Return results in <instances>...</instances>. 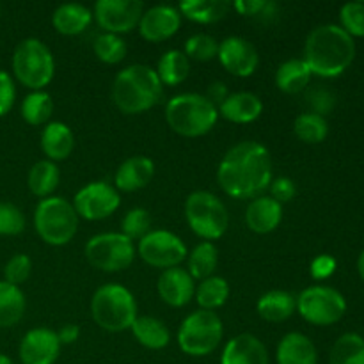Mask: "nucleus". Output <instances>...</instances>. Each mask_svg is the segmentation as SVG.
Returning a JSON list of instances; mask_svg holds the SVG:
<instances>
[{"mask_svg":"<svg viewBox=\"0 0 364 364\" xmlns=\"http://www.w3.org/2000/svg\"><path fill=\"white\" fill-rule=\"evenodd\" d=\"M217 181L228 196L255 199L272 181V160L269 149L255 141L238 142L220 160Z\"/></svg>","mask_w":364,"mask_h":364,"instance_id":"nucleus-1","label":"nucleus"},{"mask_svg":"<svg viewBox=\"0 0 364 364\" xmlns=\"http://www.w3.org/2000/svg\"><path fill=\"white\" fill-rule=\"evenodd\" d=\"M355 57V43L340 25L327 23L313 28L304 46V63L313 75L340 77Z\"/></svg>","mask_w":364,"mask_h":364,"instance_id":"nucleus-2","label":"nucleus"},{"mask_svg":"<svg viewBox=\"0 0 364 364\" xmlns=\"http://www.w3.org/2000/svg\"><path fill=\"white\" fill-rule=\"evenodd\" d=\"M164 95V85L153 68L132 64L117 73L112 84V100L124 114H141L155 107Z\"/></svg>","mask_w":364,"mask_h":364,"instance_id":"nucleus-3","label":"nucleus"},{"mask_svg":"<svg viewBox=\"0 0 364 364\" xmlns=\"http://www.w3.org/2000/svg\"><path fill=\"white\" fill-rule=\"evenodd\" d=\"M219 109L205 95L183 92L167 102L166 121L183 137H201L215 127Z\"/></svg>","mask_w":364,"mask_h":364,"instance_id":"nucleus-4","label":"nucleus"},{"mask_svg":"<svg viewBox=\"0 0 364 364\" xmlns=\"http://www.w3.org/2000/svg\"><path fill=\"white\" fill-rule=\"evenodd\" d=\"M92 320L109 333L130 329L137 318V302L123 284L107 283L95 291L91 299Z\"/></svg>","mask_w":364,"mask_h":364,"instance_id":"nucleus-5","label":"nucleus"},{"mask_svg":"<svg viewBox=\"0 0 364 364\" xmlns=\"http://www.w3.org/2000/svg\"><path fill=\"white\" fill-rule=\"evenodd\" d=\"M34 228L48 245H66L75 237L78 215L73 205L59 196L41 199L34 212Z\"/></svg>","mask_w":364,"mask_h":364,"instance_id":"nucleus-6","label":"nucleus"},{"mask_svg":"<svg viewBox=\"0 0 364 364\" xmlns=\"http://www.w3.org/2000/svg\"><path fill=\"white\" fill-rule=\"evenodd\" d=\"M14 77L28 89L41 91L50 84L55 73V60L48 46L36 38L18 43L13 53Z\"/></svg>","mask_w":364,"mask_h":364,"instance_id":"nucleus-7","label":"nucleus"},{"mask_svg":"<svg viewBox=\"0 0 364 364\" xmlns=\"http://www.w3.org/2000/svg\"><path fill=\"white\" fill-rule=\"evenodd\" d=\"M224 336L223 320L213 311L199 309L181 322L178 331V345L181 352L192 358H203L215 350Z\"/></svg>","mask_w":364,"mask_h":364,"instance_id":"nucleus-8","label":"nucleus"},{"mask_svg":"<svg viewBox=\"0 0 364 364\" xmlns=\"http://www.w3.org/2000/svg\"><path fill=\"white\" fill-rule=\"evenodd\" d=\"M185 217L191 230L206 242L223 237L230 223L224 203L206 191H196L188 196L185 201Z\"/></svg>","mask_w":364,"mask_h":364,"instance_id":"nucleus-9","label":"nucleus"},{"mask_svg":"<svg viewBox=\"0 0 364 364\" xmlns=\"http://www.w3.org/2000/svg\"><path fill=\"white\" fill-rule=\"evenodd\" d=\"M85 258L95 269L119 272L134 262L135 245L123 233H100L85 244Z\"/></svg>","mask_w":364,"mask_h":364,"instance_id":"nucleus-10","label":"nucleus"},{"mask_svg":"<svg viewBox=\"0 0 364 364\" xmlns=\"http://www.w3.org/2000/svg\"><path fill=\"white\" fill-rule=\"evenodd\" d=\"M297 311L313 326H333L343 318L347 301L338 290L329 287H309L297 297Z\"/></svg>","mask_w":364,"mask_h":364,"instance_id":"nucleus-11","label":"nucleus"},{"mask_svg":"<svg viewBox=\"0 0 364 364\" xmlns=\"http://www.w3.org/2000/svg\"><path fill=\"white\" fill-rule=\"evenodd\" d=\"M139 256L148 265L166 270L180 267L188 252L187 245L178 235L166 230H153L139 240Z\"/></svg>","mask_w":364,"mask_h":364,"instance_id":"nucleus-12","label":"nucleus"},{"mask_svg":"<svg viewBox=\"0 0 364 364\" xmlns=\"http://www.w3.org/2000/svg\"><path fill=\"white\" fill-rule=\"evenodd\" d=\"M121 205L116 188L107 181H92L75 194L73 208L85 220H102L112 215Z\"/></svg>","mask_w":364,"mask_h":364,"instance_id":"nucleus-13","label":"nucleus"},{"mask_svg":"<svg viewBox=\"0 0 364 364\" xmlns=\"http://www.w3.org/2000/svg\"><path fill=\"white\" fill-rule=\"evenodd\" d=\"M142 13L144 6L141 0H98L92 16L103 31L119 36L137 27Z\"/></svg>","mask_w":364,"mask_h":364,"instance_id":"nucleus-14","label":"nucleus"},{"mask_svg":"<svg viewBox=\"0 0 364 364\" xmlns=\"http://www.w3.org/2000/svg\"><path fill=\"white\" fill-rule=\"evenodd\" d=\"M217 59L223 68L235 77H251L259 63L258 50L249 39L240 36H230L219 43Z\"/></svg>","mask_w":364,"mask_h":364,"instance_id":"nucleus-15","label":"nucleus"},{"mask_svg":"<svg viewBox=\"0 0 364 364\" xmlns=\"http://www.w3.org/2000/svg\"><path fill=\"white\" fill-rule=\"evenodd\" d=\"M60 341L57 333L46 327L31 329L21 338L20 354L21 364H53L59 358Z\"/></svg>","mask_w":364,"mask_h":364,"instance_id":"nucleus-16","label":"nucleus"},{"mask_svg":"<svg viewBox=\"0 0 364 364\" xmlns=\"http://www.w3.org/2000/svg\"><path fill=\"white\" fill-rule=\"evenodd\" d=\"M181 25V14L176 7L166 6H153L142 13L141 21H139V32L144 39L151 43L166 41L173 38Z\"/></svg>","mask_w":364,"mask_h":364,"instance_id":"nucleus-17","label":"nucleus"},{"mask_svg":"<svg viewBox=\"0 0 364 364\" xmlns=\"http://www.w3.org/2000/svg\"><path fill=\"white\" fill-rule=\"evenodd\" d=\"M156 288H159L160 299L173 308L187 306L196 294L194 277L181 267L164 270L160 274Z\"/></svg>","mask_w":364,"mask_h":364,"instance_id":"nucleus-18","label":"nucleus"},{"mask_svg":"<svg viewBox=\"0 0 364 364\" xmlns=\"http://www.w3.org/2000/svg\"><path fill=\"white\" fill-rule=\"evenodd\" d=\"M220 364H269V352L252 334H238L224 347Z\"/></svg>","mask_w":364,"mask_h":364,"instance_id":"nucleus-19","label":"nucleus"},{"mask_svg":"<svg viewBox=\"0 0 364 364\" xmlns=\"http://www.w3.org/2000/svg\"><path fill=\"white\" fill-rule=\"evenodd\" d=\"M283 220V205L270 196H258L245 210V223L255 233H272Z\"/></svg>","mask_w":364,"mask_h":364,"instance_id":"nucleus-20","label":"nucleus"},{"mask_svg":"<svg viewBox=\"0 0 364 364\" xmlns=\"http://www.w3.org/2000/svg\"><path fill=\"white\" fill-rule=\"evenodd\" d=\"M155 176V164L148 156H130L116 171L114 183L123 192L144 188Z\"/></svg>","mask_w":364,"mask_h":364,"instance_id":"nucleus-21","label":"nucleus"},{"mask_svg":"<svg viewBox=\"0 0 364 364\" xmlns=\"http://www.w3.org/2000/svg\"><path fill=\"white\" fill-rule=\"evenodd\" d=\"M219 114L231 123H252L263 112V103L252 92H231L219 107Z\"/></svg>","mask_w":364,"mask_h":364,"instance_id":"nucleus-22","label":"nucleus"},{"mask_svg":"<svg viewBox=\"0 0 364 364\" xmlns=\"http://www.w3.org/2000/svg\"><path fill=\"white\" fill-rule=\"evenodd\" d=\"M277 364H316L318 352L315 343L302 333H288L276 350Z\"/></svg>","mask_w":364,"mask_h":364,"instance_id":"nucleus-23","label":"nucleus"},{"mask_svg":"<svg viewBox=\"0 0 364 364\" xmlns=\"http://www.w3.org/2000/svg\"><path fill=\"white\" fill-rule=\"evenodd\" d=\"M75 137L73 132L63 121H52L41 132V149L48 160L59 162L68 159L73 151Z\"/></svg>","mask_w":364,"mask_h":364,"instance_id":"nucleus-24","label":"nucleus"},{"mask_svg":"<svg viewBox=\"0 0 364 364\" xmlns=\"http://www.w3.org/2000/svg\"><path fill=\"white\" fill-rule=\"evenodd\" d=\"M297 309V299L284 290L267 291L258 301V313L267 322H284Z\"/></svg>","mask_w":364,"mask_h":364,"instance_id":"nucleus-25","label":"nucleus"},{"mask_svg":"<svg viewBox=\"0 0 364 364\" xmlns=\"http://www.w3.org/2000/svg\"><path fill=\"white\" fill-rule=\"evenodd\" d=\"M92 13L82 4H63L55 9L52 23L64 36H77L91 25Z\"/></svg>","mask_w":364,"mask_h":364,"instance_id":"nucleus-26","label":"nucleus"},{"mask_svg":"<svg viewBox=\"0 0 364 364\" xmlns=\"http://www.w3.org/2000/svg\"><path fill=\"white\" fill-rule=\"evenodd\" d=\"M130 329L134 333L135 340L142 347L151 348V350L166 348L171 341V334L166 323L159 318H153V316H137Z\"/></svg>","mask_w":364,"mask_h":364,"instance_id":"nucleus-27","label":"nucleus"},{"mask_svg":"<svg viewBox=\"0 0 364 364\" xmlns=\"http://www.w3.org/2000/svg\"><path fill=\"white\" fill-rule=\"evenodd\" d=\"M311 71L304 59H290L284 60L276 71V85L283 92L288 95H297L308 87L311 80Z\"/></svg>","mask_w":364,"mask_h":364,"instance_id":"nucleus-28","label":"nucleus"},{"mask_svg":"<svg viewBox=\"0 0 364 364\" xmlns=\"http://www.w3.org/2000/svg\"><path fill=\"white\" fill-rule=\"evenodd\" d=\"M230 9L231 4L228 0H187L178 7L180 14L198 23H215L223 20Z\"/></svg>","mask_w":364,"mask_h":364,"instance_id":"nucleus-29","label":"nucleus"},{"mask_svg":"<svg viewBox=\"0 0 364 364\" xmlns=\"http://www.w3.org/2000/svg\"><path fill=\"white\" fill-rule=\"evenodd\" d=\"M59 167L52 160H39L31 167L27 176V185L31 192L38 198H50L59 185Z\"/></svg>","mask_w":364,"mask_h":364,"instance_id":"nucleus-30","label":"nucleus"},{"mask_svg":"<svg viewBox=\"0 0 364 364\" xmlns=\"http://www.w3.org/2000/svg\"><path fill=\"white\" fill-rule=\"evenodd\" d=\"M25 306L27 302L20 287L0 281V327H11L20 322Z\"/></svg>","mask_w":364,"mask_h":364,"instance_id":"nucleus-31","label":"nucleus"},{"mask_svg":"<svg viewBox=\"0 0 364 364\" xmlns=\"http://www.w3.org/2000/svg\"><path fill=\"white\" fill-rule=\"evenodd\" d=\"M156 75H159L162 85H178L188 77L191 71V63L185 52L181 50H169L164 53L156 66Z\"/></svg>","mask_w":364,"mask_h":364,"instance_id":"nucleus-32","label":"nucleus"},{"mask_svg":"<svg viewBox=\"0 0 364 364\" xmlns=\"http://www.w3.org/2000/svg\"><path fill=\"white\" fill-rule=\"evenodd\" d=\"M228 297H230V284L224 277L210 276L196 288V301L201 306V309H206V311H213L224 306Z\"/></svg>","mask_w":364,"mask_h":364,"instance_id":"nucleus-33","label":"nucleus"},{"mask_svg":"<svg viewBox=\"0 0 364 364\" xmlns=\"http://www.w3.org/2000/svg\"><path fill=\"white\" fill-rule=\"evenodd\" d=\"M219 263V251L212 242H201L188 255V274L194 279H206L213 276Z\"/></svg>","mask_w":364,"mask_h":364,"instance_id":"nucleus-34","label":"nucleus"},{"mask_svg":"<svg viewBox=\"0 0 364 364\" xmlns=\"http://www.w3.org/2000/svg\"><path fill=\"white\" fill-rule=\"evenodd\" d=\"M329 364H364V340L359 334L347 333L331 348Z\"/></svg>","mask_w":364,"mask_h":364,"instance_id":"nucleus-35","label":"nucleus"},{"mask_svg":"<svg viewBox=\"0 0 364 364\" xmlns=\"http://www.w3.org/2000/svg\"><path fill=\"white\" fill-rule=\"evenodd\" d=\"M53 112V100L46 91H34L21 102V117L32 127L45 124Z\"/></svg>","mask_w":364,"mask_h":364,"instance_id":"nucleus-36","label":"nucleus"},{"mask_svg":"<svg viewBox=\"0 0 364 364\" xmlns=\"http://www.w3.org/2000/svg\"><path fill=\"white\" fill-rule=\"evenodd\" d=\"M294 132L301 141L308 144H318L329 134V124L326 117L315 112H304L295 119Z\"/></svg>","mask_w":364,"mask_h":364,"instance_id":"nucleus-37","label":"nucleus"},{"mask_svg":"<svg viewBox=\"0 0 364 364\" xmlns=\"http://www.w3.org/2000/svg\"><path fill=\"white\" fill-rule=\"evenodd\" d=\"M92 50H95L96 57L102 63L107 64H117L124 59L127 55V43L123 38L117 34H110V32H103L92 43Z\"/></svg>","mask_w":364,"mask_h":364,"instance_id":"nucleus-38","label":"nucleus"},{"mask_svg":"<svg viewBox=\"0 0 364 364\" xmlns=\"http://www.w3.org/2000/svg\"><path fill=\"white\" fill-rule=\"evenodd\" d=\"M151 231V217L144 208L128 210L127 215L121 220V233L134 240H141Z\"/></svg>","mask_w":364,"mask_h":364,"instance_id":"nucleus-39","label":"nucleus"},{"mask_svg":"<svg viewBox=\"0 0 364 364\" xmlns=\"http://www.w3.org/2000/svg\"><path fill=\"white\" fill-rule=\"evenodd\" d=\"M219 53V41L208 34H194L185 41V55L196 60H212Z\"/></svg>","mask_w":364,"mask_h":364,"instance_id":"nucleus-40","label":"nucleus"},{"mask_svg":"<svg viewBox=\"0 0 364 364\" xmlns=\"http://www.w3.org/2000/svg\"><path fill=\"white\" fill-rule=\"evenodd\" d=\"M340 27L348 36H358L364 38V4L363 2H348L340 9Z\"/></svg>","mask_w":364,"mask_h":364,"instance_id":"nucleus-41","label":"nucleus"},{"mask_svg":"<svg viewBox=\"0 0 364 364\" xmlns=\"http://www.w3.org/2000/svg\"><path fill=\"white\" fill-rule=\"evenodd\" d=\"M25 230V217L13 203H0V235L14 237Z\"/></svg>","mask_w":364,"mask_h":364,"instance_id":"nucleus-42","label":"nucleus"},{"mask_svg":"<svg viewBox=\"0 0 364 364\" xmlns=\"http://www.w3.org/2000/svg\"><path fill=\"white\" fill-rule=\"evenodd\" d=\"M31 270L32 262L27 255H21V252L20 255H14L13 258L6 263V269H4V277H6V279L4 281L18 287V284L25 283V281L28 279Z\"/></svg>","mask_w":364,"mask_h":364,"instance_id":"nucleus-43","label":"nucleus"},{"mask_svg":"<svg viewBox=\"0 0 364 364\" xmlns=\"http://www.w3.org/2000/svg\"><path fill=\"white\" fill-rule=\"evenodd\" d=\"M235 9L244 16H270L276 11V4L269 0H237L233 4Z\"/></svg>","mask_w":364,"mask_h":364,"instance_id":"nucleus-44","label":"nucleus"},{"mask_svg":"<svg viewBox=\"0 0 364 364\" xmlns=\"http://www.w3.org/2000/svg\"><path fill=\"white\" fill-rule=\"evenodd\" d=\"M14 98H16V87L13 78L7 71L0 70V117L13 109Z\"/></svg>","mask_w":364,"mask_h":364,"instance_id":"nucleus-45","label":"nucleus"},{"mask_svg":"<svg viewBox=\"0 0 364 364\" xmlns=\"http://www.w3.org/2000/svg\"><path fill=\"white\" fill-rule=\"evenodd\" d=\"M338 262L331 255H320L316 256L315 259L309 265V272H311V277L316 281H326L336 272Z\"/></svg>","mask_w":364,"mask_h":364,"instance_id":"nucleus-46","label":"nucleus"},{"mask_svg":"<svg viewBox=\"0 0 364 364\" xmlns=\"http://www.w3.org/2000/svg\"><path fill=\"white\" fill-rule=\"evenodd\" d=\"M270 198L276 199L277 203H287L290 199H294V196L297 194V188H295V183L287 176L276 178V180L270 181Z\"/></svg>","mask_w":364,"mask_h":364,"instance_id":"nucleus-47","label":"nucleus"},{"mask_svg":"<svg viewBox=\"0 0 364 364\" xmlns=\"http://www.w3.org/2000/svg\"><path fill=\"white\" fill-rule=\"evenodd\" d=\"M308 103H311L313 112L323 116L334 107V96L326 89H313L308 92Z\"/></svg>","mask_w":364,"mask_h":364,"instance_id":"nucleus-48","label":"nucleus"},{"mask_svg":"<svg viewBox=\"0 0 364 364\" xmlns=\"http://www.w3.org/2000/svg\"><path fill=\"white\" fill-rule=\"evenodd\" d=\"M205 96L213 103V105L217 107V105H220V103H223L228 96H230V91H228V85L224 84V82L217 80V82H212V84L208 85Z\"/></svg>","mask_w":364,"mask_h":364,"instance_id":"nucleus-49","label":"nucleus"},{"mask_svg":"<svg viewBox=\"0 0 364 364\" xmlns=\"http://www.w3.org/2000/svg\"><path fill=\"white\" fill-rule=\"evenodd\" d=\"M78 336H80V329H78V326H75V323H68V326H64L63 329L57 333L60 345L75 343V341L78 340Z\"/></svg>","mask_w":364,"mask_h":364,"instance_id":"nucleus-50","label":"nucleus"},{"mask_svg":"<svg viewBox=\"0 0 364 364\" xmlns=\"http://www.w3.org/2000/svg\"><path fill=\"white\" fill-rule=\"evenodd\" d=\"M358 270H359V276H361V277H363V281H364V251H363V255L359 256Z\"/></svg>","mask_w":364,"mask_h":364,"instance_id":"nucleus-51","label":"nucleus"},{"mask_svg":"<svg viewBox=\"0 0 364 364\" xmlns=\"http://www.w3.org/2000/svg\"><path fill=\"white\" fill-rule=\"evenodd\" d=\"M0 364H14V363L11 361V358H7V355L0 354Z\"/></svg>","mask_w":364,"mask_h":364,"instance_id":"nucleus-52","label":"nucleus"}]
</instances>
